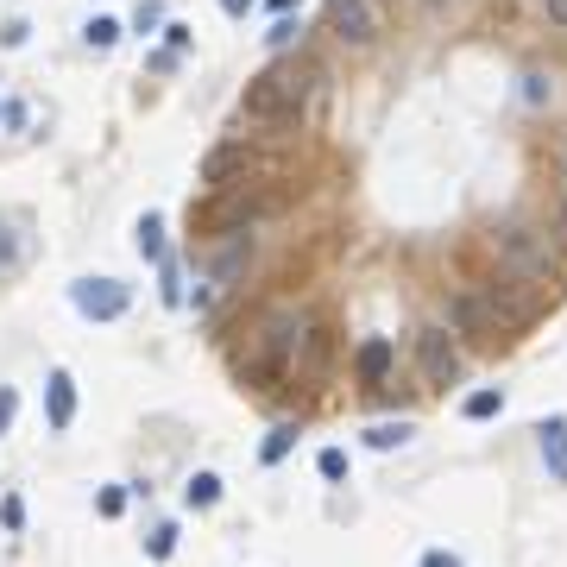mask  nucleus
<instances>
[{
  "instance_id": "37",
  "label": "nucleus",
  "mask_w": 567,
  "mask_h": 567,
  "mask_svg": "<svg viewBox=\"0 0 567 567\" xmlns=\"http://www.w3.org/2000/svg\"><path fill=\"white\" fill-rule=\"evenodd\" d=\"M0 114H6V101H0Z\"/></svg>"
},
{
  "instance_id": "6",
  "label": "nucleus",
  "mask_w": 567,
  "mask_h": 567,
  "mask_svg": "<svg viewBox=\"0 0 567 567\" xmlns=\"http://www.w3.org/2000/svg\"><path fill=\"white\" fill-rule=\"evenodd\" d=\"M417 366H423L428 385H460V347L447 328H423L417 334Z\"/></svg>"
},
{
  "instance_id": "15",
  "label": "nucleus",
  "mask_w": 567,
  "mask_h": 567,
  "mask_svg": "<svg viewBox=\"0 0 567 567\" xmlns=\"http://www.w3.org/2000/svg\"><path fill=\"white\" fill-rule=\"evenodd\" d=\"M215 498H221V479H215V473H196V479L183 485V505H189V511H208Z\"/></svg>"
},
{
  "instance_id": "27",
  "label": "nucleus",
  "mask_w": 567,
  "mask_h": 567,
  "mask_svg": "<svg viewBox=\"0 0 567 567\" xmlns=\"http://www.w3.org/2000/svg\"><path fill=\"white\" fill-rule=\"evenodd\" d=\"M13 410H19V391H13V385H0V435L13 428Z\"/></svg>"
},
{
  "instance_id": "14",
  "label": "nucleus",
  "mask_w": 567,
  "mask_h": 567,
  "mask_svg": "<svg viewBox=\"0 0 567 567\" xmlns=\"http://www.w3.org/2000/svg\"><path fill=\"white\" fill-rule=\"evenodd\" d=\"M410 435H417L410 423H372V428H366V447H379V454H391V447H404Z\"/></svg>"
},
{
  "instance_id": "31",
  "label": "nucleus",
  "mask_w": 567,
  "mask_h": 567,
  "mask_svg": "<svg viewBox=\"0 0 567 567\" xmlns=\"http://www.w3.org/2000/svg\"><path fill=\"white\" fill-rule=\"evenodd\" d=\"M543 19H549V25H562V32H567V0H549V6H543Z\"/></svg>"
},
{
  "instance_id": "12",
  "label": "nucleus",
  "mask_w": 567,
  "mask_h": 567,
  "mask_svg": "<svg viewBox=\"0 0 567 567\" xmlns=\"http://www.w3.org/2000/svg\"><path fill=\"white\" fill-rule=\"evenodd\" d=\"M543 460H549V473L567 485V423H562V417L543 423Z\"/></svg>"
},
{
  "instance_id": "30",
  "label": "nucleus",
  "mask_w": 567,
  "mask_h": 567,
  "mask_svg": "<svg viewBox=\"0 0 567 567\" xmlns=\"http://www.w3.org/2000/svg\"><path fill=\"white\" fill-rule=\"evenodd\" d=\"M423 567H460V555H454V549H428Z\"/></svg>"
},
{
  "instance_id": "1",
  "label": "nucleus",
  "mask_w": 567,
  "mask_h": 567,
  "mask_svg": "<svg viewBox=\"0 0 567 567\" xmlns=\"http://www.w3.org/2000/svg\"><path fill=\"white\" fill-rule=\"evenodd\" d=\"M322 89H328V70H322L309 51L278 57V63H265V70L246 82V95H240V120H259V127H296V120L322 101Z\"/></svg>"
},
{
  "instance_id": "17",
  "label": "nucleus",
  "mask_w": 567,
  "mask_h": 567,
  "mask_svg": "<svg viewBox=\"0 0 567 567\" xmlns=\"http://www.w3.org/2000/svg\"><path fill=\"white\" fill-rule=\"evenodd\" d=\"M82 38H89L95 51H114V44H120V19H108V13H95V19L82 25Z\"/></svg>"
},
{
  "instance_id": "29",
  "label": "nucleus",
  "mask_w": 567,
  "mask_h": 567,
  "mask_svg": "<svg viewBox=\"0 0 567 567\" xmlns=\"http://www.w3.org/2000/svg\"><path fill=\"white\" fill-rule=\"evenodd\" d=\"M164 44L170 51H189V25H164Z\"/></svg>"
},
{
  "instance_id": "24",
  "label": "nucleus",
  "mask_w": 567,
  "mask_h": 567,
  "mask_svg": "<svg viewBox=\"0 0 567 567\" xmlns=\"http://www.w3.org/2000/svg\"><path fill=\"white\" fill-rule=\"evenodd\" d=\"M164 25V6L158 0H139V13H133V32H158Z\"/></svg>"
},
{
  "instance_id": "23",
  "label": "nucleus",
  "mask_w": 567,
  "mask_h": 567,
  "mask_svg": "<svg viewBox=\"0 0 567 567\" xmlns=\"http://www.w3.org/2000/svg\"><path fill=\"white\" fill-rule=\"evenodd\" d=\"M315 466H322V479H347V454H341V447H322Z\"/></svg>"
},
{
  "instance_id": "19",
  "label": "nucleus",
  "mask_w": 567,
  "mask_h": 567,
  "mask_svg": "<svg viewBox=\"0 0 567 567\" xmlns=\"http://www.w3.org/2000/svg\"><path fill=\"white\" fill-rule=\"evenodd\" d=\"M19 259H25V240L13 234V221H0V272H19Z\"/></svg>"
},
{
  "instance_id": "26",
  "label": "nucleus",
  "mask_w": 567,
  "mask_h": 567,
  "mask_svg": "<svg viewBox=\"0 0 567 567\" xmlns=\"http://www.w3.org/2000/svg\"><path fill=\"white\" fill-rule=\"evenodd\" d=\"M164 303H170V309H177V303H183V272H177V265H170V259H164Z\"/></svg>"
},
{
  "instance_id": "9",
  "label": "nucleus",
  "mask_w": 567,
  "mask_h": 567,
  "mask_svg": "<svg viewBox=\"0 0 567 567\" xmlns=\"http://www.w3.org/2000/svg\"><path fill=\"white\" fill-rule=\"evenodd\" d=\"M328 360H334V334L309 322V334H303V347H296L290 372H296V379H322V372H328Z\"/></svg>"
},
{
  "instance_id": "28",
  "label": "nucleus",
  "mask_w": 567,
  "mask_h": 567,
  "mask_svg": "<svg viewBox=\"0 0 567 567\" xmlns=\"http://www.w3.org/2000/svg\"><path fill=\"white\" fill-rule=\"evenodd\" d=\"M0 524H6V530H19V524H25V505H19V498H6V505H0Z\"/></svg>"
},
{
  "instance_id": "35",
  "label": "nucleus",
  "mask_w": 567,
  "mask_h": 567,
  "mask_svg": "<svg viewBox=\"0 0 567 567\" xmlns=\"http://www.w3.org/2000/svg\"><path fill=\"white\" fill-rule=\"evenodd\" d=\"M428 6H435V13H447V6H460V0H428Z\"/></svg>"
},
{
  "instance_id": "16",
  "label": "nucleus",
  "mask_w": 567,
  "mask_h": 567,
  "mask_svg": "<svg viewBox=\"0 0 567 567\" xmlns=\"http://www.w3.org/2000/svg\"><path fill=\"white\" fill-rule=\"evenodd\" d=\"M139 259L164 265V221H158V215H145L139 221Z\"/></svg>"
},
{
  "instance_id": "33",
  "label": "nucleus",
  "mask_w": 567,
  "mask_h": 567,
  "mask_svg": "<svg viewBox=\"0 0 567 567\" xmlns=\"http://www.w3.org/2000/svg\"><path fill=\"white\" fill-rule=\"evenodd\" d=\"M555 234H562V246H567V196L555 202Z\"/></svg>"
},
{
  "instance_id": "18",
  "label": "nucleus",
  "mask_w": 567,
  "mask_h": 567,
  "mask_svg": "<svg viewBox=\"0 0 567 567\" xmlns=\"http://www.w3.org/2000/svg\"><path fill=\"white\" fill-rule=\"evenodd\" d=\"M290 447H296V423H278L272 435H265V447H259V460H265V466H278V460L290 454Z\"/></svg>"
},
{
  "instance_id": "22",
  "label": "nucleus",
  "mask_w": 567,
  "mask_h": 567,
  "mask_svg": "<svg viewBox=\"0 0 567 567\" xmlns=\"http://www.w3.org/2000/svg\"><path fill=\"white\" fill-rule=\"evenodd\" d=\"M296 38H303V19H278V25L265 32V44H272V51H290Z\"/></svg>"
},
{
  "instance_id": "2",
  "label": "nucleus",
  "mask_w": 567,
  "mask_h": 567,
  "mask_svg": "<svg viewBox=\"0 0 567 567\" xmlns=\"http://www.w3.org/2000/svg\"><path fill=\"white\" fill-rule=\"evenodd\" d=\"M284 208L278 189H259V183H234V189H215L202 208H189V227L202 234V240H221V234H240V227H253L259 215H272Z\"/></svg>"
},
{
  "instance_id": "7",
  "label": "nucleus",
  "mask_w": 567,
  "mask_h": 567,
  "mask_svg": "<svg viewBox=\"0 0 567 567\" xmlns=\"http://www.w3.org/2000/svg\"><path fill=\"white\" fill-rule=\"evenodd\" d=\"M253 170H259V151L246 139H227L221 151L202 158V183H208V189H234V183H246Z\"/></svg>"
},
{
  "instance_id": "3",
  "label": "nucleus",
  "mask_w": 567,
  "mask_h": 567,
  "mask_svg": "<svg viewBox=\"0 0 567 567\" xmlns=\"http://www.w3.org/2000/svg\"><path fill=\"white\" fill-rule=\"evenodd\" d=\"M492 253H498V265L517 284H555V246H549L543 227L498 221V227H492Z\"/></svg>"
},
{
  "instance_id": "32",
  "label": "nucleus",
  "mask_w": 567,
  "mask_h": 567,
  "mask_svg": "<svg viewBox=\"0 0 567 567\" xmlns=\"http://www.w3.org/2000/svg\"><path fill=\"white\" fill-rule=\"evenodd\" d=\"M221 13H227V19H246V13H253V0H221Z\"/></svg>"
},
{
  "instance_id": "5",
  "label": "nucleus",
  "mask_w": 567,
  "mask_h": 567,
  "mask_svg": "<svg viewBox=\"0 0 567 567\" xmlns=\"http://www.w3.org/2000/svg\"><path fill=\"white\" fill-rule=\"evenodd\" d=\"M253 253H259V234L253 227H240V234H221V240H208V253H202V278L215 284H234L246 265H253Z\"/></svg>"
},
{
  "instance_id": "8",
  "label": "nucleus",
  "mask_w": 567,
  "mask_h": 567,
  "mask_svg": "<svg viewBox=\"0 0 567 567\" xmlns=\"http://www.w3.org/2000/svg\"><path fill=\"white\" fill-rule=\"evenodd\" d=\"M70 296H76V309H82L89 322H120V315H127V303H133L120 278H82Z\"/></svg>"
},
{
  "instance_id": "36",
  "label": "nucleus",
  "mask_w": 567,
  "mask_h": 567,
  "mask_svg": "<svg viewBox=\"0 0 567 567\" xmlns=\"http://www.w3.org/2000/svg\"><path fill=\"white\" fill-rule=\"evenodd\" d=\"M524 6H549V0H524Z\"/></svg>"
},
{
  "instance_id": "20",
  "label": "nucleus",
  "mask_w": 567,
  "mask_h": 567,
  "mask_svg": "<svg viewBox=\"0 0 567 567\" xmlns=\"http://www.w3.org/2000/svg\"><path fill=\"white\" fill-rule=\"evenodd\" d=\"M524 101H530V108H543V101H555V82H549L543 70H530V76H524Z\"/></svg>"
},
{
  "instance_id": "4",
  "label": "nucleus",
  "mask_w": 567,
  "mask_h": 567,
  "mask_svg": "<svg viewBox=\"0 0 567 567\" xmlns=\"http://www.w3.org/2000/svg\"><path fill=\"white\" fill-rule=\"evenodd\" d=\"M322 32L341 44V51H372L385 19H379V0H328L322 13Z\"/></svg>"
},
{
  "instance_id": "13",
  "label": "nucleus",
  "mask_w": 567,
  "mask_h": 567,
  "mask_svg": "<svg viewBox=\"0 0 567 567\" xmlns=\"http://www.w3.org/2000/svg\"><path fill=\"white\" fill-rule=\"evenodd\" d=\"M498 410H505V391H492V385H479V391L460 398V417H466V423H485V417H498Z\"/></svg>"
},
{
  "instance_id": "10",
  "label": "nucleus",
  "mask_w": 567,
  "mask_h": 567,
  "mask_svg": "<svg viewBox=\"0 0 567 567\" xmlns=\"http://www.w3.org/2000/svg\"><path fill=\"white\" fill-rule=\"evenodd\" d=\"M391 366H398V347H391L385 334H366V341H360V353H353V372H360L366 385H385V379H391Z\"/></svg>"
},
{
  "instance_id": "21",
  "label": "nucleus",
  "mask_w": 567,
  "mask_h": 567,
  "mask_svg": "<svg viewBox=\"0 0 567 567\" xmlns=\"http://www.w3.org/2000/svg\"><path fill=\"white\" fill-rule=\"evenodd\" d=\"M170 549H177V530H170V524H158V530L145 536V555H151V562H170Z\"/></svg>"
},
{
  "instance_id": "34",
  "label": "nucleus",
  "mask_w": 567,
  "mask_h": 567,
  "mask_svg": "<svg viewBox=\"0 0 567 567\" xmlns=\"http://www.w3.org/2000/svg\"><path fill=\"white\" fill-rule=\"evenodd\" d=\"M555 177H562V196H567V145L555 151Z\"/></svg>"
},
{
  "instance_id": "11",
  "label": "nucleus",
  "mask_w": 567,
  "mask_h": 567,
  "mask_svg": "<svg viewBox=\"0 0 567 567\" xmlns=\"http://www.w3.org/2000/svg\"><path fill=\"white\" fill-rule=\"evenodd\" d=\"M44 417H51V428L76 423V385H70V372H51L44 379Z\"/></svg>"
},
{
  "instance_id": "25",
  "label": "nucleus",
  "mask_w": 567,
  "mask_h": 567,
  "mask_svg": "<svg viewBox=\"0 0 567 567\" xmlns=\"http://www.w3.org/2000/svg\"><path fill=\"white\" fill-rule=\"evenodd\" d=\"M95 511H101V517H120V511H127V492H120V485H108V492L95 498Z\"/></svg>"
}]
</instances>
